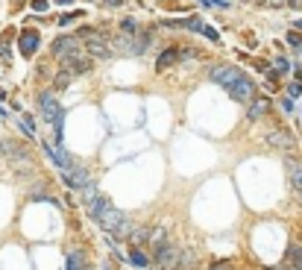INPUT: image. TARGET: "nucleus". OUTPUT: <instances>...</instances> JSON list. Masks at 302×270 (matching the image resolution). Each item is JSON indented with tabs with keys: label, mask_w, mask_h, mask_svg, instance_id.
I'll list each match as a JSON object with an SVG mask.
<instances>
[{
	"label": "nucleus",
	"mask_w": 302,
	"mask_h": 270,
	"mask_svg": "<svg viewBox=\"0 0 302 270\" xmlns=\"http://www.w3.org/2000/svg\"><path fill=\"white\" fill-rule=\"evenodd\" d=\"M299 94H302V83H299V80L287 85V97H299Z\"/></svg>",
	"instance_id": "obj_27"
},
{
	"label": "nucleus",
	"mask_w": 302,
	"mask_h": 270,
	"mask_svg": "<svg viewBox=\"0 0 302 270\" xmlns=\"http://www.w3.org/2000/svg\"><path fill=\"white\" fill-rule=\"evenodd\" d=\"M267 109H270L267 100H255L250 109H247V118H250V120H258L261 115H267Z\"/></svg>",
	"instance_id": "obj_19"
},
{
	"label": "nucleus",
	"mask_w": 302,
	"mask_h": 270,
	"mask_svg": "<svg viewBox=\"0 0 302 270\" xmlns=\"http://www.w3.org/2000/svg\"><path fill=\"white\" fill-rule=\"evenodd\" d=\"M285 168H287V179H290V185L302 188V162H299V159L287 156V159H285Z\"/></svg>",
	"instance_id": "obj_12"
},
{
	"label": "nucleus",
	"mask_w": 302,
	"mask_h": 270,
	"mask_svg": "<svg viewBox=\"0 0 302 270\" xmlns=\"http://www.w3.org/2000/svg\"><path fill=\"white\" fill-rule=\"evenodd\" d=\"M287 71H290V62L285 56H276V74H287Z\"/></svg>",
	"instance_id": "obj_26"
},
{
	"label": "nucleus",
	"mask_w": 302,
	"mask_h": 270,
	"mask_svg": "<svg viewBox=\"0 0 302 270\" xmlns=\"http://www.w3.org/2000/svg\"><path fill=\"white\" fill-rule=\"evenodd\" d=\"M293 194H296V200H299V206H302V188H293Z\"/></svg>",
	"instance_id": "obj_34"
},
{
	"label": "nucleus",
	"mask_w": 302,
	"mask_h": 270,
	"mask_svg": "<svg viewBox=\"0 0 302 270\" xmlns=\"http://www.w3.org/2000/svg\"><path fill=\"white\" fill-rule=\"evenodd\" d=\"M267 144H270V147H276V150H282V153H293V150H296V138L287 132V129H279V126L267 135Z\"/></svg>",
	"instance_id": "obj_7"
},
{
	"label": "nucleus",
	"mask_w": 302,
	"mask_h": 270,
	"mask_svg": "<svg viewBox=\"0 0 302 270\" xmlns=\"http://www.w3.org/2000/svg\"><path fill=\"white\" fill-rule=\"evenodd\" d=\"M267 83H270V85L279 83V74H276V71H273V74H267Z\"/></svg>",
	"instance_id": "obj_33"
},
{
	"label": "nucleus",
	"mask_w": 302,
	"mask_h": 270,
	"mask_svg": "<svg viewBox=\"0 0 302 270\" xmlns=\"http://www.w3.org/2000/svg\"><path fill=\"white\" fill-rule=\"evenodd\" d=\"M282 270H296V267H282Z\"/></svg>",
	"instance_id": "obj_39"
},
{
	"label": "nucleus",
	"mask_w": 302,
	"mask_h": 270,
	"mask_svg": "<svg viewBox=\"0 0 302 270\" xmlns=\"http://www.w3.org/2000/svg\"><path fill=\"white\" fill-rule=\"evenodd\" d=\"M153 253V261L159 264L162 270H182V247L179 244H173V241H165V244H159Z\"/></svg>",
	"instance_id": "obj_3"
},
{
	"label": "nucleus",
	"mask_w": 302,
	"mask_h": 270,
	"mask_svg": "<svg viewBox=\"0 0 302 270\" xmlns=\"http://www.w3.org/2000/svg\"><path fill=\"white\" fill-rule=\"evenodd\" d=\"M85 53L91 59H109L112 56V50L106 47V41H85Z\"/></svg>",
	"instance_id": "obj_14"
},
{
	"label": "nucleus",
	"mask_w": 302,
	"mask_h": 270,
	"mask_svg": "<svg viewBox=\"0 0 302 270\" xmlns=\"http://www.w3.org/2000/svg\"><path fill=\"white\" fill-rule=\"evenodd\" d=\"M0 153L9 159V162H15V165H30V159H33V153L27 144H18L15 138H6V141H0Z\"/></svg>",
	"instance_id": "obj_6"
},
{
	"label": "nucleus",
	"mask_w": 302,
	"mask_h": 270,
	"mask_svg": "<svg viewBox=\"0 0 302 270\" xmlns=\"http://www.w3.org/2000/svg\"><path fill=\"white\" fill-rule=\"evenodd\" d=\"M182 59V47H168V50L159 53V59H156V71H165V68L176 65Z\"/></svg>",
	"instance_id": "obj_10"
},
{
	"label": "nucleus",
	"mask_w": 302,
	"mask_h": 270,
	"mask_svg": "<svg viewBox=\"0 0 302 270\" xmlns=\"http://www.w3.org/2000/svg\"><path fill=\"white\" fill-rule=\"evenodd\" d=\"M56 3H59V6H65V3H73V0H56Z\"/></svg>",
	"instance_id": "obj_37"
},
{
	"label": "nucleus",
	"mask_w": 302,
	"mask_h": 270,
	"mask_svg": "<svg viewBox=\"0 0 302 270\" xmlns=\"http://www.w3.org/2000/svg\"><path fill=\"white\" fill-rule=\"evenodd\" d=\"M168 241V229L165 226H150V238H147V244L144 247H150V250H156L159 244H165Z\"/></svg>",
	"instance_id": "obj_16"
},
{
	"label": "nucleus",
	"mask_w": 302,
	"mask_h": 270,
	"mask_svg": "<svg viewBox=\"0 0 302 270\" xmlns=\"http://www.w3.org/2000/svg\"><path fill=\"white\" fill-rule=\"evenodd\" d=\"M279 106H282V112H285V115H293V97H285Z\"/></svg>",
	"instance_id": "obj_30"
},
{
	"label": "nucleus",
	"mask_w": 302,
	"mask_h": 270,
	"mask_svg": "<svg viewBox=\"0 0 302 270\" xmlns=\"http://www.w3.org/2000/svg\"><path fill=\"white\" fill-rule=\"evenodd\" d=\"M200 35H205V38H208V41H214V44L220 41L217 30H214V27H208V24H202V33H200Z\"/></svg>",
	"instance_id": "obj_23"
},
{
	"label": "nucleus",
	"mask_w": 302,
	"mask_h": 270,
	"mask_svg": "<svg viewBox=\"0 0 302 270\" xmlns=\"http://www.w3.org/2000/svg\"><path fill=\"white\" fill-rule=\"evenodd\" d=\"M21 132H24V135H30V138L35 135V123H33V118H27V115L21 118Z\"/></svg>",
	"instance_id": "obj_22"
},
{
	"label": "nucleus",
	"mask_w": 302,
	"mask_h": 270,
	"mask_svg": "<svg viewBox=\"0 0 302 270\" xmlns=\"http://www.w3.org/2000/svg\"><path fill=\"white\" fill-rule=\"evenodd\" d=\"M44 153H47V159H50V162H56V165H59L62 170H70V168H73L70 156H67L62 147H50V144H44Z\"/></svg>",
	"instance_id": "obj_11"
},
{
	"label": "nucleus",
	"mask_w": 302,
	"mask_h": 270,
	"mask_svg": "<svg viewBox=\"0 0 302 270\" xmlns=\"http://www.w3.org/2000/svg\"><path fill=\"white\" fill-rule=\"evenodd\" d=\"M129 241H132V247H141V244H147V238H150V226H138V229H129Z\"/></svg>",
	"instance_id": "obj_17"
},
{
	"label": "nucleus",
	"mask_w": 302,
	"mask_h": 270,
	"mask_svg": "<svg viewBox=\"0 0 302 270\" xmlns=\"http://www.w3.org/2000/svg\"><path fill=\"white\" fill-rule=\"evenodd\" d=\"M287 261H290L296 270H302V241H296V244L287 247Z\"/></svg>",
	"instance_id": "obj_18"
},
{
	"label": "nucleus",
	"mask_w": 302,
	"mask_h": 270,
	"mask_svg": "<svg viewBox=\"0 0 302 270\" xmlns=\"http://www.w3.org/2000/svg\"><path fill=\"white\" fill-rule=\"evenodd\" d=\"M65 270H88V258H85L80 250H67L65 253Z\"/></svg>",
	"instance_id": "obj_13"
},
{
	"label": "nucleus",
	"mask_w": 302,
	"mask_h": 270,
	"mask_svg": "<svg viewBox=\"0 0 302 270\" xmlns=\"http://www.w3.org/2000/svg\"><path fill=\"white\" fill-rule=\"evenodd\" d=\"M270 6H282V3H287V0H267Z\"/></svg>",
	"instance_id": "obj_36"
},
{
	"label": "nucleus",
	"mask_w": 302,
	"mask_h": 270,
	"mask_svg": "<svg viewBox=\"0 0 302 270\" xmlns=\"http://www.w3.org/2000/svg\"><path fill=\"white\" fill-rule=\"evenodd\" d=\"M296 30H302V18H299V21H296Z\"/></svg>",
	"instance_id": "obj_38"
},
{
	"label": "nucleus",
	"mask_w": 302,
	"mask_h": 270,
	"mask_svg": "<svg viewBox=\"0 0 302 270\" xmlns=\"http://www.w3.org/2000/svg\"><path fill=\"white\" fill-rule=\"evenodd\" d=\"M287 44H290V47H302V35H299V30H290V33H287Z\"/></svg>",
	"instance_id": "obj_25"
},
{
	"label": "nucleus",
	"mask_w": 302,
	"mask_h": 270,
	"mask_svg": "<svg viewBox=\"0 0 302 270\" xmlns=\"http://www.w3.org/2000/svg\"><path fill=\"white\" fill-rule=\"evenodd\" d=\"M123 0H106V6H120Z\"/></svg>",
	"instance_id": "obj_35"
},
{
	"label": "nucleus",
	"mask_w": 302,
	"mask_h": 270,
	"mask_svg": "<svg viewBox=\"0 0 302 270\" xmlns=\"http://www.w3.org/2000/svg\"><path fill=\"white\" fill-rule=\"evenodd\" d=\"M38 47H41V35L35 33V30H24V33L18 35V50L24 53L27 59H30V56H35V53H38Z\"/></svg>",
	"instance_id": "obj_8"
},
{
	"label": "nucleus",
	"mask_w": 302,
	"mask_h": 270,
	"mask_svg": "<svg viewBox=\"0 0 302 270\" xmlns=\"http://www.w3.org/2000/svg\"><path fill=\"white\" fill-rule=\"evenodd\" d=\"M238 74H241V68H235V65H214L211 71H208V77H211V83H217L220 88L226 83H232Z\"/></svg>",
	"instance_id": "obj_9"
},
{
	"label": "nucleus",
	"mask_w": 302,
	"mask_h": 270,
	"mask_svg": "<svg viewBox=\"0 0 302 270\" xmlns=\"http://www.w3.org/2000/svg\"><path fill=\"white\" fill-rule=\"evenodd\" d=\"M30 6H33V12H47V6H50V3H47V0H33Z\"/></svg>",
	"instance_id": "obj_31"
},
{
	"label": "nucleus",
	"mask_w": 302,
	"mask_h": 270,
	"mask_svg": "<svg viewBox=\"0 0 302 270\" xmlns=\"http://www.w3.org/2000/svg\"><path fill=\"white\" fill-rule=\"evenodd\" d=\"M50 50H53V59H59V62L65 65L67 59L80 56L83 47H80V38H77V35H59V38L50 44Z\"/></svg>",
	"instance_id": "obj_5"
},
{
	"label": "nucleus",
	"mask_w": 302,
	"mask_h": 270,
	"mask_svg": "<svg viewBox=\"0 0 302 270\" xmlns=\"http://www.w3.org/2000/svg\"><path fill=\"white\" fill-rule=\"evenodd\" d=\"M223 88H226V91H229V97H232V100H238V103H250L252 97H255V83H252L244 71L238 74L232 83L223 85Z\"/></svg>",
	"instance_id": "obj_4"
},
{
	"label": "nucleus",
	"mask_w": 302,
	"mask_h": 270,
	"mask_svg": "<svg viewBox=\"0 0 302 270\" xmlns=\"http://www.w3.org/2000/svg\"><path fill=\"white\" fill-rule=\"evenodd\" d=\"M77 38L80 41H106L109 35H103V30H97V27H80L77 30Z\"/></svg>",
	"instance_id": "obj_15"
},
{
	"label": "nucleus",
	"mask_w": 302,
	"mask_h": 270,
	"mask_svg": "<svg viewBox=\"0 0 302 270\" xmlns=\"http://www.w3.org/2000/svg\"><path fill=\"white\" fill-rule=\"evenodd\" d=\"M0 59H3V62H9V47H6V44H0Z\"/></svg>",
	"instance_id": "obj_32"
},
{
	"label": "nucleus",
	"mask_w": 302,
	"mask_h": 270,
	"mask_svg": "<svg viewBox=\"0 0 302 270\" xmlns=\"http://www.w3.org/2000/svg\"><path fill=\"white\" fill-rule=\"evenodd\" d=\"M38 109H41V118L50 120L53 126H56V141H59V147H62V123H65V109L56 103L50 91H44V94H38Z\"/></svg>",
	"instance_id": "obj_2"
},
{
	"label": "nucleus",
	"mask_w": 302,
	"mask_h": 270,
	"mask_svg": "<svg viewBox=\"0 0 302 270\" xmlns=\"http://www.w3.org/2000/svg\"><path fill=\"white\" fill-rule=\"evenodd\" d=\"M77 18H80V12H67V15H59V24H62V27H67V24H73Z\"/></svg>",
	"instance_id": "obj_28"
},
{
	"label": "nucleus",
	"mask_w": 302,
	"mask_h": 270,
	"mask_svg": "<svg viewBox=\"0 0 302 270\" xmlns=\"http://www.w3.org/2000/svg\"><path fill=\"white\" fill-rule=\"evenodd\" d=\"M120 30H123V33H138V24H135L132 18H123V21H120Z\"/></svg>",
	"instance_id": "obj_24"
},
{
	"label": "nucleus",
	"mask_w": 302,
	"mask_h": 270,
	"mask_svg": "<svg viewBox=\"0 0 302 270\" xmlns=\"http://www.w3.org/2000/svg\"><path fill=\"white\" fill-rule=\"evenodd\" d=\"M208 270H235L232 267V261H226V258H220V261H214V264H211V267Z\"/></svg>",
	"instance_id": "obj_29"
},
{
	"label": "nucleus",
	"mask_w": 302,
	"mask_h": 270,
	"mask_svg": "<svg viewBox=\"0 0 302 270\" xmlns=\"http://www.w3.org/2000/svg\"><path fill=\"white\" fill-rule=\"evenodd\" d=\"M85 206H88V215H91V220H97L106 232H115L118 238H126V235H129L132 223H129V218H126L123 212H118V209L112 206V200H106V197H100V194H94V197L85 202Z\"/></svg>",
	"instance_id": "obj_1"
},
{
	"label": "nucleus",
	"mask_w": 302,
	"mask_h": 270,
	"mask_svg": "<svg viewBox=\"0 0 302 270\" xmlns=\"http://www.w3.org/2000/svg\"><path fill=\"white\" fill-rule=\"evenodd\" d=\"M129 261H132L135 267H147L150 264V255L144 253V250H138V247H132L129 250Z\"/></svg>",
	"instance_id": "obj_20"
},
{
	"label": "nucleus",
	"mask_w": 302,
	"mask_h": 270,
	"mask_svg": "<svg viewBox=\"0 0 302 270\" xmlns=\"http://www.w3.org/2000/svg\"><path fill=\"white\" fill-rule=\"evenodd\" d=\"M70 80H73V74H70V71H62V74H56L53 88H56V91H62V88H67V85H70Z\"/></svg>",
	"instance_id": "obj_21"
}]
</instances>
